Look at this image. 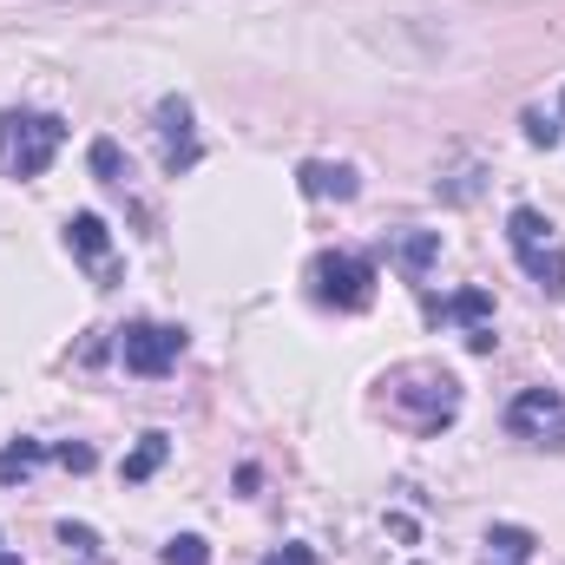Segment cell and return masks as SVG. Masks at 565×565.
<instances>
[{"instance_id":"obj_1","label":"cell","mask_w":565,"mask_h":565,"mask_svg":"<svg viewBox=\"0 0 565 565\" xmlns=\"http://www.w3.org/2000/svg\"><path fill=\"white\" fill-rule=\"evenodd\" d=\"M382 388H388V402L422 427V434H434V427H447L454 415H460V382H454L447 369H434V362H408V369H395Z\"/></svg>"},{"instance_id":"obj_2","label":"cell","mask_w":565,"mask_h":565,"mask_svg":"<svg viewBox=\"0 0 565 565\" xmlns=\"http://www.w3.org/2000/svg\"><path fill=\"white\" fill-rule=\"evenodd\" d=\"M507 244H513L520 270L540 282L546 296H565V244H559V231H553V217H546V211L520 204V211L507 217Z\"/></svg>"},{"instance_id":"obj_3","label":"cell","mask_w":565,"mask_h":565,"mask_svg":"<svg viewBox=\"0 0 565 565\" xmlns=\"http://www.w3.org/2000/svg\"><path fill=\"white\" fill-rule=\"evenodd\" d=\"M60 145H66V126L53 113H0V158L13 178H40Z\"/></svg>"},{"instance_id":"obj_4","label":"cell","mask_w":565,"mask_h":565,"mask_svg":"<svg viewBox=\"0 0 565 565\" xmlns=\"http://www.w3.org/2000/svg\"><path fill=\"white\" fill-rule=\"evenodd\" d=\"M309 296L322 309H369L375 302V264L355 250H322L309 264Z\"/></svg>"},{"instance_id":"obj_5","label":"cell","mask_w":565,"mask_h":565,"mask_svg":"<svg viewBox=\"0 0 565 565\" xmlns=\"http://www.w3.org/2000/svg\"><path fill=\"white\" fill-rule=\"evenodd\" d=\"M178 355H184V329H171V322H126V329H119V362H126V375L158 382Z\"/></svg>"},{"instance_id":"obj_6","label":"cell","mask_w":565,"mask_h":565,"mask_svg":"<svg viewBox=\"0 0 565 565\" xmlns=\"http://www.w3.org/2000/svg\"><path fill=\"white\" fill-rule=\"evenodd\" d=\"M151 132H158V158H164V171H171V178H178V171H191V164L204 158L198 119H191V106H184V99H158Z\"/></svg>"},{"instance_id":"obj_7","label":"cell","mask_w":565,"mask_h":565,"mask_svg":"<svg viewBox=\"0 0 565 565\" xmlns=\"http://www.w3.org/2000/svg\"><path fill=\"white\" fill-rule=\"evenodd\" d=\"M507 427L520 440H546V447H565V395L559 388H520L513 408H507Z\"/></svg>"},{"instance_id":"obj_8","label":"cell","mask_w":565,"mask_h":565,"mask_svg":"<svg viewBox=\"0 0 565 565\" xmlns=\"http://www.w3.org/2000/svg\"><path fill=\"white\" fill-rule=\"evenodd\" d=\"M66 250L86 264V277L99 282H119V250H113V231H106V217H93V211H79V217H66Z\"/></svg>"},{"instance_id":"obj_9","label":"cell","mask_w":565,"mask_h":565,"mask_svg":"<svg viewBox=\"0 0 565 565\" xmlns=\"http://www.w3.org/2000/svg\"><path fill=\"white\" fill-rule=\"evenodd\" d=\"M427 316H440V322H467V335H473V329H493V296H487V289H460V296H447V302L427 296Z\"/></svg>"},{"instance_id":"obj_10","label":"cell","mask_w":565,"mask_h":565,"mask_svg":"<svg viewBox=\"0 0 565 565\" xmlns=\"http://www.w3.org/2000/svg\"><path fill=\"white\" fill-rule=\"evenodd\" d=\"M296 184H302V198H355V191H362L349 164H316V158L296 171Z\"/></svg>"},{"instance_id":"obj_11","label":"cell","mask_w":565,"mask_h":565,"mask_svg":"<svg viewBox=\"0 0 565 565\" xmlns=\"http://www.w3.org/2000/svg\"><path fill=\"white\" fill-rule=\"evenodd\" d=\"M487 546H493L487 565H526V559H533V533H526V526H493V533H487Z\"/></svg>"},{"instance_id":"obj_12","label":"cell","mask_w":565,"mask_h":565,"mask_svg":"<svg viewBox=\"0 0 565 565\" xmlns=\"http://www.w3.org/2000/svg\"><path fill=\"white\" fill-rule=\"evenodd\" d=\"M395 257H402V270H415V277H422L427 264L440 257V237H434V231H415V224H408V231L395 237Z\"/></svg>"},{"instance_id":"obj_13","label":"cell","mask_w":565,"mask_h":565,"mask_svg":"<svg viewBox=\"0 0 565 565\" xmlns=\"http://www.w3.org/2000/svg\"><path fill=\"white\" fill-rule=\"evenodd\" d=\"M164 454H171V440H164V434H145V440H139V454L126 460V480H151Z\"/></svg>"},{"instance_id":"obj_14","label":"cell","mask_w":565,"mask_h":565,"mask_svg":"<svg viewBox=\"0 0 565 565\" xmlns=\"http://www.w3.org/2000/svg\"><path fill=\"white\" fill-rule=\"evenodd\" d=\"M93 171L106 178V184H126L132 171H126V158H119V145L113 139H93Z\"/></svg>"},{"instance_id":"obj_15","label":"cell","mask_w":565,"mask_h":565,"mask_svg":"<svg viewBox=\"0 0 565 565\" xmlns=\"http://www.w3.org/2000/svg\"><path fill=\"white\" fill-rule=\"evenodd\" d=\"M33 467H40V447H33V440L0 447V480H20V473H33Z\"/></svg>"},{"instance_id":"obj_16","label":"cell","mask_w":565,"mask_h":565,"mask_svg":"<svg viewBox=\"0 0 565 565\" xmlns=\"http://www.w3.org/2000/svg\"><path fill=\"white\" fill-rule=\"evenodd\" d=\"M164 565H211V546L191 540V533H178V540H164Z\"/></svg>"},{"instance_id":"obj_17","label":"cell","mask_w":565,"mask_h":565,"mask_svg":"<svg viewBox=\"0 0 565 565\" xmlns=\"http://www.w3.org/2000/svg\"><path fill=\"white\" fill-rule=\"evenodd\" d=\"M526 139L533 145H559V126H553L546 113H526Z\"/></svg>"},{"instance_id":"obj_18","label":"cell","mask_w":565,"mask_h":565,"mask_svg":"<svg viewBox=\"0 0 565 565\" xmlns=\"http://www.w3.org/2000/svg\"><path fill=\"white\" fill-rule=\"evenodd\" d=\"M264 565H316V553H309V546H277Z\"/></svg>"},{"instance_id":"obj_19","label":"cell","mask_w":565,"mask_h":565,"mask_svg":"<svg viewBox=\"0 0 565 565\" xmlns=\"http://www.w3.org/2000/svg\"><path fill=\"white\" fill-rule=\"evenodd\" d=\"M60 460H66V467H79V473H86V467H93V447H73V440H66V447H60Z\"/></svg>"},{"instance_id":"obj_20","label":"cell","mask_w":565,"mask_h":565,"mask_svg":"<svg viewBox=\"0 0 565 565\" xmlns=\"http://www.w3.org/2000/svg\"><path fill=\"white\" fill-rule=\"evenodd\" d=\"M0 565H20V559H13V553H0Z\"/></svg>"}]
</instances>
